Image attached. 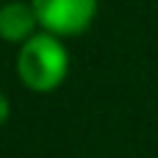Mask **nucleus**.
<instances>
[{
    "label": "nucleus",
    "instance_id": "nucleus-1",
    "mask_svg": "<svg viewBox=\"0 0 158 158\" xmlns=\"http://www.w3.org/2000/svg\"><path fill=\"white\" fill-rule=\"evenodd\" d=\"M69 72V53L61 36L39 31L17 50V75L25 89L36 94L56 92Z\"/></svg>",
    "mask_w": 158,
    "mask_h": 158
},
{
    "label": "nucleus",
    "instance_id": "nucleus-4",
    "mask_svg": "<svg viewBox=\"0 0 158 158\" xmlns=\"http://www.w3.org/2000/svg\"><path fill=\"white\" fill-rule=\"evenodd\" d=\"M8 117H11V103H8V97L0 92V128L8 122Z\"/></svg>",
    "mask_w": 158,
    "mask_h": 158
},
{
    "label": "nucleus",
    "instance_id": "nucleus-2",
    "mask_svg": "<svg viewBox=\"0 0 158 158\" xmlns=\"http://www.w3.org/2000/svg\"><path fill=\"white\" fill-rule=\"evenodd\" d=\"M39 28L53 36H78L89 31L97 14V0H31Z\"/></svg>",
    "mask_w": 158,
    "mask_h": 158
},
{
    "label": "nucleus",
    "instance_id": "nucleus-3",
    "mask_svg": "<svg viewBox=\"0 0 158 158\" xmlns=\"http://www.w3.org/2000/svg\"><path fill=\"white\" fill-rule=\"evenodd\" d=\"M39 33V17L31 0H11L0 6V39L8 44H25Z\"/></svg>",
    "mask_w": 158,
    "mask_h": 158
}]
</instances>
